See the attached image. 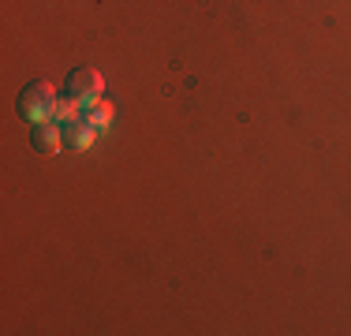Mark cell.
<instances>
[{
    "label": "cell",
    "instance_id": "cell-1",
    "mask_svg": "<svg viewBox=\"0 0 351 336\" xmlns=\"http://www.w3.org/2000/svg\"><path fill=\"white\" fill-rule=\"evenodd\" d=\"M56 105H60V94H56V86L45 82V79L27 82L19 101H15L19 120H27L30 128H34V123H45V120H56Z\"/></svg>",
    "mask_w": 351,
    "mask_h": 336
},
{
    "label": "cell",
    "instance_id": "cell-2",
    "mask_svg": "<svg viewBox=\"0 0 351 336\" xmlns=\"http://www.w3.org/2000/svg\"><path fill=\"white\" fill-rule=\"evenodd\" d=\"M101 90H105V82H101V75H97L94 67H75V71L68 75V82H64V94H68L71 101H79L82 108L94 105V101L101 97Z\"/></svg>",
    "mask_w": 351,
    "mask_h": 336
},
{
    "label": "cell",
    "instance_id": "cell-3",
    "mask_svg": "<svg viewBox=\"0 0 351 336\" xmlns=\"http://www.w3.org/2000/svg\"><path fill=\"white\" fill-rule=\"evenodd\" d=\"M30 146H34V154H60L64 146V128L56 120H45V123H34L30 128Z\"/></svg>",
    "mask_w": 351,
    "mask_h": 336
},
{
    "label": "cell",
    "instance_id": "cell-4",
    "mask_svg": "<svg viewBox=\"0 0 351 336\" xmlns=\"http://www.w3.org/2000/svg\"><path fill=\"white\" fill-rule=\"evenodd\" d=\"M64 128V146H71V149H86L90 142H94V128H90V120L86 116H75V120H68V123H60Z\"/></svg>",
    "mask_w": 351,
    "mask_h": 336
},
{
    "label": "cell",
    "instance_id": "cell-5",
    "mask_svg": "<svg viewBox=\"0 0 351 336\" xmlns=\"http://www.w3.org/2000/svg\"><path fill=\"white\" fill-rule=\"evenodd\" d=\"M82 116L90 120V128H94V131H105L108 123H112V105H108L105 97H97L94 105H86V108H82Z\"/></svg>",
    "mask_w": 351,
    "mask_h": 336
}]
</instances>
